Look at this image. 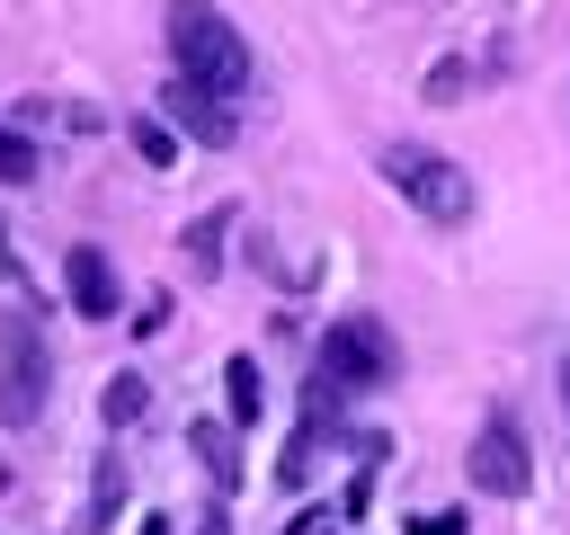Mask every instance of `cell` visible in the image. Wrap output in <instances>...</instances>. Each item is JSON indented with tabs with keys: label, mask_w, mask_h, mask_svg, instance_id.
Masks as SVG:
<instances>
[{
	"label": "cell",
	"mask_w": 570,
	"mask_h": 535,
	"mask_svg": "<svg viewBox=\"0 0 570 535\" xmlns=\"http://www.w3.org/2000/svg\"><path fill=\"white\" fill-rule=\"evenodd\" d=\"M160 27H169V62H178V80L223 89V98H240V89L258 80L249 36H240V27H232L214 0H169V9H160Z\"/></svg>",
	"instance_id": "6da1fadb"
},
{
	"label": "cell",
	"mask_w": 570,
	"mask_h": 535,
	"mask_svg": "<svg viewBox=\"0 0 570 535\" xmlns=\"http://www.w3.org/2000/svg\"><path fill=\"white\" fill-rule=\"evenodd\" d=\"M374 169L410 196V214H428L436 232H463L472 214H481V187H472V169L463 160H445V152H428V143H383L374 152Z\"/></svg>",
	"instance_id": "7a4b0ae2"
},
{
	"label": "cell",
	"mask_w": 570,
	"mask_h": 535,
	"mask_svg": "<svg viewBox=\"0 0 570 535\" xmlns=\"http://www.w3.org/2000/svg\"><path fill=\"white\" fill-rule=\"evenodd\" d=\"M53 401V348L36 312H0V428H36Z\"/></svg>",
	"instance_id": "3957f363"
},
{
	"label": "cell",
	"mask_w": 570,
	"mask_h": 535,
	"mask_svg": "<svg viewBox=\"0 0 570 535\" xmlns=\"http://www.w3.org/2000/svg\"><path fill=\"white\" fill-rule=\"evenodd\" d=\"M338 392H383L392 374H401V339L374 321V312H338L330 330H321V357H312Z\"/></svg>",
	"instance_id": "277c9868"
},
{
	"label": "cell",
	"mask_w": 570,
	"mask_h": 535,
	"mask_svg": "<svg viewBox=\"0 0 570 535\" xmlns=\"http://www.w3.org/2000/svg\"><path fill=\"white\" fill-rule=\"evenodd\" d=\"M463 481H472L481 499H525V490H534V455H525V428H517L508 410L463 446Z\"/></svg>",
	"instance_id": "5b68a950"
},
{
	"label": "cell",
	"mask_w": 570,
	"mask_h": 535,
	"mask_svg": "<svg viewBox=\"0 0 570 535\" xmlns=\"http://www.w3.org/2000/svg\"><path fill=\"white\" fill-rule=\"evenodd\" d=\"M160 107H169V125L187 134V143H240V98H223V89H196V80H178L169 71V89H160Z\"/></svg>",
	"instance_id": "8992f818"
},
{
	"label": "cell",
	"mask_w": 570,
	"mask_h": 535,
	"mask_svg": "<svg viewBox=\"0 0 570 535\" xmlns=\"http://www.w3.org/2000/svg\"><path fill=\"white\" fill-rule=\"evenodd\" d=\"M62 294H71L80 321H116V312H125V276H116V259H107L98 241H71V250H62Z\"/></svg>",
	"instance_id": "52a82bcc"
},
{
	"label": "cell",
	"mask_w": 570,
	"mask_h": 535,
	"mask_svg": "<svg viewBox=\"0 0 570 535\" xmlns=\"http://www.w3.org/2000/svg\"><path fill=\"white\" fill-rule=\"evenodd\" d=\"M125 499H134L125 446H98V464H89V508H80V526H89V535H107V526L125 517Z\"/></svg>",
	"instance_id": "ba28073f"
},
{
	"label": "cell",
	"mask_w": 570,
	"mask_h": 535,
	"mask_svg": "<svg viewBox=\"0 0 570 535\" xmlns=\"http://www.w3.org/2000/svg\"><path fill=\"white\" fill-rule=\"evenodd\" d=\"M232 437H240L232 419H196V428H187V446H196V464L214 473V490H232V481H240V455H232Z\"/></svg>",
	"instance_id": "9c48e42d"
},
{
	"label": "cell",
	"mask_w": 570,
	"mask_h": 535,
	"mask_svg": "<svg viewBox=\"0 0 570 535\" xmlns=\"http://www.w3.org/2000/svg\"><path fill=\"white\" fill-rule=\"evenodd\" d=\"M223 241H232V205L196 214V223H187V268H196V276H214V268H223Z\"/></svg>",
	"instance_id": "30bf717a"
},
{
	"label": "cell",
	"mask_w": 570,
	"mask_h": 535,
	"mask_svg": "<svg viewBox=\"0 0 570 535\" xmlns=\"http://www.w3.org/2000/svg\"><path fill=\"white\" fill-rule=\"evenodd\" d=\"M223 401H232V428H258L267 383H258V366H249V357H232V366H223Z\"/></svg>",
	"instance_id": "8fae6325"
},
{
	"label": "cell",
	"mask_w": 570,
	"mask_h": 535,
	"mask_svg": "<svg viewBox=\"0 0 570 535\" xmlns=\"http://www.w3.org/2000/svg\"><path fill=\"white\" fill-rule=\"evenodd\" d=\"M98 410H107V428H134V419L151 410V383H142V374H116V383L98 392Z\"/></svg>",
	"instance_id": "7c38bea8"
},
{
	"label": "cell",
	"mask_w": 570,
	"mask_h": 535,
	"mask_svg": "<svg viewBox=\"0 0 570 535\" xmlns=\"http://www.w3.org/2000/svg\"><path fill=\"white\" fill-rule=\"evenodd\" d=\"M36 169H45V152H36V143H27V134L0 116V187H27Z\"/></svg>",
	"instance_id": "4fadbf2b"
},
{
	"label": "cell",
	"mask_w": 570,
	"mask_h": 535,
	"mask_svg": "<svg viewBox=\"0 0 570 535\" xmlns=\"http://www.w3.org/2000/svg\"><path fill=\"white\" fill-rule=\"evenodd\" d=\"M134 152H142L151 169H169V160H178V143H169V125H142V116H134Z\"/></svg>",
	"instance_id": "5bb4252c"
},
{
	"label": "cell",
	"mask_w": 570,
	"mask_h": 535,
	"mask_svg": "<svg viewBox=\"0 0 570 535\" xmlns=\"http://www.w3.org/2000/svg\"><path fill=\"white\" fill-rule=\"evenodd\" d=\"M410 535H463V517H454V508H445V517H419V526H410Z\"/></svg>",
	"instance_id": "9a60e30c"
},
{
	"label": "cell",
	"mask_w": 570,
	"mask_h": 535,
	"mask_svg": "<svg viewBox=\"0 0 570 535\" xmlns=\"http://www.w3.org/2000/svg\"><path fill=\"white\" fill-rule=\"evenodd\" d=\"M0 285H27V268H18V250H9V232H0Z\"/></svg>",
	"instance_id": "2e32d148"
},
{
	"label": "cell",
	"mask_w": 570,
	"mask_h": 535,
	"mask_svg": "<svg viewBox=\"0 0 570 535\" xmlns=\"http://www.w3.org/2000/svg\"><path fill=\"white\" fill-rule=\"evenodd\" d=\"M142 535H169V517H142Z\"/></svg>",
	"instance_id": "e0dca14e"
},
{
	"label": "cell",
	"mask_w": 570,
	"mask_h": 535,
	"mask_svg": "<svg viewBox=\"0 0 570 535\" xmlns=\"http://www.w3.org/2000/svg\"><path fill=\"white\" fill-rule=\"evenodd\" d=\"M205 535H223V508H214V517H205Z\"/></svg>",
	"instance_id": "ac0fdd59"
},
{
	"label": "cell",
	"mask_w": 570,
	"mask_h": 535,
	"mask_svg": "<svg viewBox=\"0 0 570 535\" xmlns=\"http://www.w3.org/2000/svg\"><path fill=\"white\" fill-rule=\"evenodd\" d=\"M561 401H570V366H561Z\"/></svg>",
	"instance_id": "d6986e66"
}]
</instances>
